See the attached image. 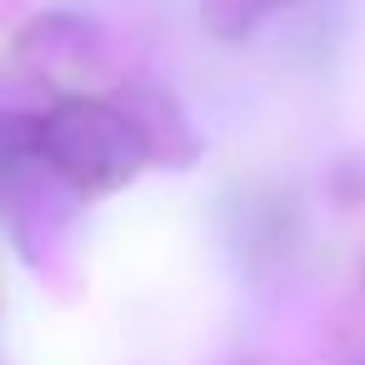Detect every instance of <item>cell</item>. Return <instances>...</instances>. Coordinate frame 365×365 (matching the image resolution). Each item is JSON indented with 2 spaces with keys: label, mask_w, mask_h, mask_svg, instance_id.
<instances>
[{
  "label": "cell",
  "mask_w": 365,
  "mask_h": 365,
  "mask_svg": "<svg viewBox=\"0 0 365 365\" xmlns=\"http://www.w3.org/2000/svg\"><path fill=\"white\" fill-rule=\"evenodd\" d=\"M41 155L76 185H115L145 160V135L96 101L56 106L36 135Z\"/></svg>",
  "instance_id": "cell-1"
}]
</instances>
